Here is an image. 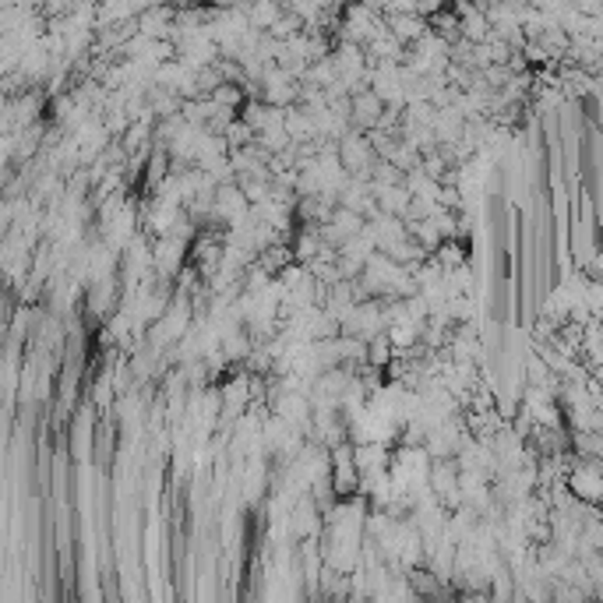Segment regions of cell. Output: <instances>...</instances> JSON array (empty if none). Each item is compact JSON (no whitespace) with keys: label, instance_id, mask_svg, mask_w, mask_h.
Returning <instances> with one entry per match:
<instances>
[{"label":"cell","instance_id":"1","mask_svg":"<svg viewBox=\"0 0 603 603\" xmlns=\"http://www.w3.org/2000/svg\"><path fill=\"white\" fill-rule=\"evenodd\" d=\"M349 113H353V120L357 124H378L381 120V113H385V99H381V92L378 88H360V92H353V99H349Z\"/></svg>","mask_w":603,"mask_h":603}]
</instances>
